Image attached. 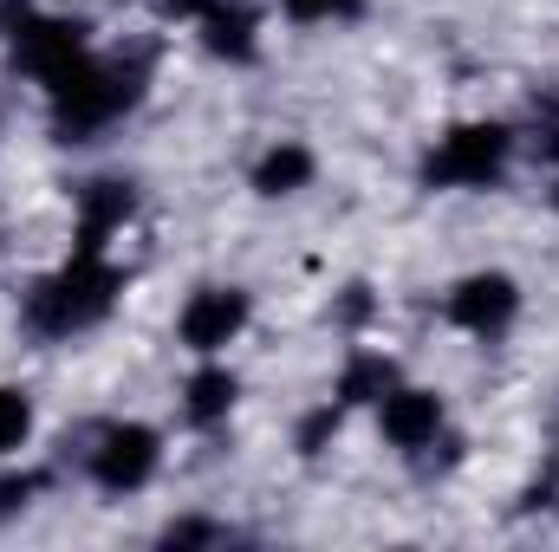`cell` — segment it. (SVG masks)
I'll list each match as a JSON object with an SVG mask.
<instances>
[{"instance_id":"6da1fadb","label":"cell","mask_w":559,"mask_h":552,"mask_svg":"<svg viewBox=\"0 0 559 552\" xmlns=\"http://www.w3.org/2000/svg\"><path fill=\"white\" fill-rule=\"evenodd\" d=\"M156 92V46L150 39H118V46H92L46 98V137L66 143V149H85V143H105L111 131H124L150 105Z\"/></svg>"},{"instance_id":"7a4b0ae2","label":"cell","mask_w":559,"mask_h":552,"mask_svg":"<svg viewBox=\"0 0 559 552\" xmlns=\"http://www.w3.org/2000/svg\"><path fill=\"white\" fill-rule=\"evenodd\" d=\"M124 292H131V267L118 254L66 248V261H52L46 274H33V286L20 292V332L39 351L79 345V338L105 332L124 312Z\"/></svg>"},{"instance_id":"3957f363","label":"cell","mask_w":559,"mask_h":552,"mask_svg":"<svg viewBox=\"0 0 559 552\" xmlns=\"http://www.w3.org/2000/svg\"><path fill=\"white\" fill-rule=\"evenodd\" d=\"M521 124L495 111L449 118L436 137L417 149V189L423 195H501L521 169Z\"/></svg>"},{"instance_id":"277c9868","label":"cell","mask_w":559,"mask_h":552,"mask_svg":"<svg viewBox=\"0 0 559 552\" xmlns=\"http://www.w3.org/2000/svg\"><path fill=\"white\" fill-rule=\"evenodd\" d=\"M169 468V429L150 416H105L79 448V481L98 501H138Z\"/></svg>"},{"instance_id":"5b68a950","label":"cell","mask_w":559,"mask_h":552,"mask_svg":"<svg viewBox=\"0 0 559 552\" xmlns=\"http://www.w3.org/2000/svg\"><path fill=\"white\" fill-rule=\"evenodd\" d=\"M0 46H7V72L46 98V92L98 46V26H92L85 13L20 0V7H7V20H0Z\"/></svg>"},{"instance_id":"8992f818","label":"cell","mask_w":559,"mask_h":552,"mask_svg":"<svg viewBox=\"0 0 559 552\" xmlns=\"http://www.w3.org/2000/svg\"><path fill=\"white\" fill-rule=\"evenodd\" d=\"M521 319H527V279L514 267H501V261L462 267L436 292V325L468 338V345H501V338L521 332Z\"/></svg>"},{"instance_id":"52a82bcc","label":"cell","mask_w":559,"mask_h":552,"mask_svg":"<svg viewBox=\"0 0 559 552\" xmlns=\"http://www.w3.org/2000/svg\"><path fill=\"white\" fill-rule=\"evenodd\" d=\"M254 319H261V299H254L248 279L209 274V279H195V286L176 299V312H169V338H176L182 358H235V351L248 345Z\"/></svg>"},{"instance_id":"ba28073f","label":"cell","mask_w":559,"mask_h":552,"mask_svg":"<svg viewBox=\"0 0 559 552\" xmlns=\"http://www.w3.org/2000/svg\"><path fill=\"white\" fill-rule=\"evenodd\" d=\"M371 429H378V442H384V455H397V461H436V448H449V435H455V404H449V391L442 384H423V377H397L378 404H371Z\"/></svg>"},{"instance_id":"9c48e42d","label":"cell","mask_w":559,"mask_h":552,"mask_svg":"<svg viewBox=\"0 0 559 552\" xmlns=\"http://www.w3.org/2000/svg\"><path fill=\"white\" fill-rule=\"evenodd\" d=\"M143 215V176L131 169H92L72 189V248L85 254H118V241Z\"/></svg>"},{"instance_id":"30bf717a","label":"cell","mask_w":559,"mask_h":552,"mask_svg":"<svg viewBox=\"0 0 559 552\" xmlns=\"http://www.w3.org/2000/svg\"><path fill=\"white\" fill-rule=\"evenodd\" d=\"M248 404V377L235 358H189V371L176 377V422L189 435H222Z\"/></svg>"},{"instance_id":"8fae6325","label":"cell","mask_w":559,"mask_h":552,"mask_svg":"<svg viewBox=\"0 0 559 552\" xmlns=\"http://www.w3.org/2000/svg\"><path fill=\"white\" fill-rule=\"evenodd\" d=\"M267 0H235V7H222V13H209V20H195L189 26V39H195V52L209 59V65H228V72H254L261 59H267Z\"/></svg>"},{"instance_id":"7c38bea8","label":"cell","mask_w":559,"mask_h":552,"mask_svg":"<svg viewBox=\"0 0 559 552\" xmlns=\"http://www.w3.org/2000/svg\"><path fill=\"white\" fill-rule=\"evenodd\" d=\"M319 149L306 137H267L248 156V195L254 202H299L319 189Z\"/></svg>"},{"instance_id":"4fadbf2b","label":"cell","mask_w":559,"mask_h":552,"mask_svg":"<svg viewBox=\"0 0 559 552\" xmlns=\"http://www.w3.org/2000/svg\"><path fill=\"white\" fill-rule=\"evenodd\" d=\"M404 377V358L391 351V345H371V338H352L345 345V358H338V371H332V404H345V410L358 416V410H371L391 384Z\"/></svg>"},{"instance_id":"5bb4252c","label":"cell","mask_w":559,"mask_h":552,"mask_svg":"<svg viewBox=\"0 0 559 552\" xmlns=\"http://www.w3.org/2000/svg\"><path fill=\"white\" fill-rule=\"evenodd\" d=\"M39 391L26 384V377H0V461H20V455H33V442H39Z\"/></svg>"},{"instance_id":"9a60e30c","label":"cell","mask_w":559,"mask_h":552,"mask_svg":"<svg viewBox=\"0 0 559 552\" xmlns=\"http://www.w3.org/2000/svg\"><path fill=\"white\" fill-rule=\"evenodd\" d=\"M46 494H52V475H46L33 455L0 461V527H20V520H26Z\"/></svg>"},{"instance_id":"2e32d148","label":"cell","mask_w":559,"mask_h":552,"mask_svg":"<svg viewBox=\"0 0 559 552\" xmlns=\"http://www.w3.org/2000/svg\"><path fill=\"white\" fill-rule=\"evenodd\" d=\"M274 20H286L293 33H332V26H358L371 13V0H267Z\"/></svg>"},{"instance_id":"e0dca14e","label":"cell","mask_w":559,"mask_h":552,"mask_svg":"<svg viewBox=\"0 0 559 552\" xmlns=\"http://www.w3.org/2000/svg\"><path fill=\"white\" fill-rule=\"evenodd\" d=\"M228 540H241V533H235V520H222V514H176V520L156 527V547H176V552L228 547Z\"/></svg>"},{"instance_id":"ac0fdd59","label":"cell","mask_w":559,"mask_h":552,"mask_svg":"<svg viewBox=\"0 0 559 552\" xmlns=\"http://www.w3.org/2000/svg\"><path fill=\"white\" fill-rule=\"evenodd\" d=\"M345 422H352V410H345V404H332V397H319L312 410H306L299 422H293V455H299V461H312V455H325V448L338 442V429H345Z\"/></svg>"},{"instance_id":"d6986e66","label":"cell","mask_w":559,"mask_h":552,"mask_svg":"<svg viewBox=\"0 0 559 552\" xmlns=\"http://www.w3.org/2000/svg\"><path fill=\"white\" fill-rule=\"evenodd\" d=\"M332 319L345 325V338H365V325L378 319V286L371 279H345L338 299H332Z\"/></svg>"},{"instance_id":"ffe728a7","label":"cell","mask_w":559,"mask_h":552,"mask_svg":"<svg viewBox=\"0 0 559 552\" xmlns=\"http://www.w3.org/2000/svg\"><path fill=\"white\" fill-rule=\"evenodd\" d=\"M222 7H235V0H150V13H156V26H195V20H209V13H222Z\"/></svg>"},{"instance_id":"44dd1931","label":"cell","mask_w":559,"mask_h":552,"mask_svg":"<svg viewBox=\"0 0 559 552\" xmlns=\"http://www.w3.org/2000/svg\"><path fill=\"white\" fill-rule=\"evenodd\" d=\"M547 208H554V221H559V169H554V189H547Z\"/></svg>"},{"instance_id":"7402d4cb","label":"cell","mask_w":559,"mask_h":552,"mask_svg":"<svg viewBox=\"0 0 559 552\" xmlns=\"http://www.w3.org/2000/svg\"><path fill=\"white\" fill-rule=\"evenodd\" d=\"M0 261H7V215H0Z\"/></svg>"},{"instance_id":"603a6c76","label":"cell","mask_w":559,"mask_h":552,"mask_svg":"<svg viewBox=\"0 0 559 552\" xmlns=\"http://www.w3.org/2000/svg\"><path fill=\"white\" fill-rule=\"evenodd\" d=\"M0 143H7V105H0Z\"/></svg>"},{"instance_id":"cb8c5ba5","label":"cell","mask_w":559,"mask_h":552,"mask_svg":"<svg viewBox=\"0 0 559 552\" xmlns=\"http://www.w3.org/2000/svg\"><path fill=\"white\" fill-rule=\"evenodd\" d=\"M554 118H559V85H554Z\"/></svg>"}]
</instances>
